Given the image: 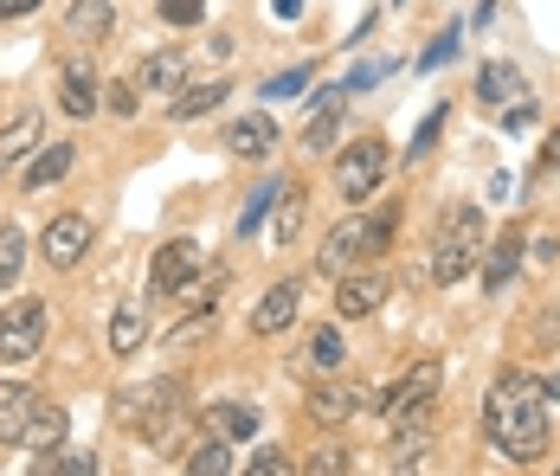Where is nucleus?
Returning <instances> with one entry per match:
<instances>
[{"mask_svg":"<svg viewBox=\"0 0 560 476\" xmlns=\"http://www.w3.org/2000/svg\"><path fill=\"white\" fill-rule=\"evenodd\" d=\"M483 438L503 464H541L548 457V399L541 380L522 368H503L483 399Z\"/></svg>","mask_w":560,"mask_h":476,"instance_id":"f257e3e1","label":"nucleus"},{"mask_svg":"<svg viewBox=\"0 0 560 476\" xmlns=\"http://www.w3.org/2000/svg\"><path fill=\"white\" fill-rule=\"evenodd\" d=\"M483 258V212L470 207H451L439 219V239H432V283H457V277H470V265Z\"/></svg>","mask_w":560,"mask_h":476,"instance_id":"f03ea898","label":"nucleus"},{"mask_svg":"<svg viewBox=\"0 0 560 476\" xmlns=\"http://www.w3.org/2000/svg\"><path fill=\"white\" fill-rule=\"evenodd\" d=\"M439 386H445V361H432V355H425V361H412V368L381 393V406H374V413H381L387 425H412V419H425V413H432Z\"/></svg>","mask_w":560,"mask_h":476,"instance_id":"7ed1b4c3","label":"nucleus"},{"mask_svg":"<svg viewBox=\"0 0 560 476\" xmlns=\"http://www.w3.org/2000/svg\"><path fill=\"white\" fill-rule=\"evenodd\" d=\"M387 181V142L381 136H354L348 149L336 155V194L348 207H368Z\"/></svg>","mask_w":560,"mask_h":476,"instance_id":"20e7f679","label":"nucleus"},{"mask_svg":"<svg viewBox=\"0 0 560 476\" xmlns=\"http://www.w3.org/2000/svg\"><path fill=\"white\" fill-rule=\"evenodd\" d=\"M374 406H381V393H368L361 380H323V386L303 399V413L323 425V431H336V425L361 419V413H374Z\"/></svg>","mask_w":560,"mask_h":476,"instance_id":"39448f33","label":"nucleus"},{"mask_svg":"<svg viewBox=\"0 0 560 476\" xmlns=\"http://www.w3.org/2000/svg\"><path fill=\"white\" fill-rule=\"evenodd\" d=\"M39 348H46V303L39 297L7 303V316H0V361H33Z\"/></svg>","mask_w":560,"mask_h":476,"instance_id":"423d86ee","label":"nucleus"},{"mask_svg":"<svg viewBox=\"0 0 560 476\" xmlns=\"http://www.w3.org/2000/svg\"><path fill=\"white\" fill-rule=\"evenodd\" d=\"M174 380H155V386H136V393H122V406H116V419L122 431H136V438H162V425L174 413Z\"/></svg>","mask_w":560,"mask_h":476,"instance_id":"0eeeda50","label":"nucleus"},{"mask_svg":"<svg viewBox=\"0 0 560 476\" xmlns=\"http://www.w3.org/2000/svg\"><path fill=\"white\" fill-rule=\"evenodd\" d=\"M354 258H368V219L361 212H348L341 225H329V239L316 245V270L341 277V270H354Z\"/></svg>","mask_w":560,"mask_h":476,"instance_id":"6e6552de","label":"nucleus"},{"mask_svg":"<svg viewBox=\"0 0 560 476\" xmlns=\"http://www.w3.org/2000/svg\"><path fill=\"white\" fill-rule=\"evenodd\" d=\"M296 310H303V277H283V283H271L265 297H258V310H252V335H283L290 322H296Z\"/></svg>","mask_w":560,"mask_h":476,"instance_id":"1a4fd4ad","label":"nucleus"},{"mask_svg":"<svg viewBox=\"0 0 560 476\" xmlns=\"http://www.w3.org/2000/svg\"><path fill=\"white\" fill-rule=\"evenodd\" d=\"M381 303H387V277H374V270H341L336 277V316L341 322L374 316Z\"/></svg>","mask_w":560,"mask_h":476,"instance_id":"9d476101","label":"nucleus"},{"mask_svg":"<svg viewBox=\"0 0 560 476\" xmlns=\"http://www.w3.org/2000/svg\"><path fill=\"white\" fill-rule=\"evenodd\" d=\"M84 252H91V219L84 212H58L46 225V265L71 270V265H84Z\"/></svg>","mask_w":560,"mask_h":476,"instance_id":"9b49d317","label":"nucleus"},{"mask_svg":"<svg viewBox=\"0 0 560 476\" xmlns=\"http://www.w3.org/2000/svg\"><path fill=\"white\" fill-rule=\"evenodd\" d=\"M194 277H200V245H194V239H174V245H162V258L149 270V290H155V297H174V290H187Z\"/></svg>","mask_w":560,"mask_h":476,"instance_id":"f8f14e48","label":"nucleus"},{"mask_svg":"<svg viewBox=\"0 0 560 476\" xmlns=\"http://www.w3.org/2000/svg\"><path fill=\"white\" fill-rule=\"evenodd\" d=\"M341 97H348L341 84L316 97V116H310V129H303V155H336V142H341Z\"/></svg>","mask_w":560,"mask_h":476,"instance_id":"ddd939ff","label":"nucleus"},{"mask_svg":"<svg viewBox=\"0 0 560 476\" xmlns=\"http://www.w3.org/2000/svg\"><path fill=\"white\" fill-rule=\"evenodd\" d=\"M225 149H232V155H245V161L271 155V149H278V123H271L265 109H252V116L225 123Z\"/></svg>","mask_w":560,"mask_h":476,"instance_id":"4468645a","label":"nucleus"},{"mask_svg":"<svg viewBox=\"0 0 560 476\" xmlns=\"http://www.w3.org/2000/svg\"><path fill=\"white\" fill-rule=\"evenodd\" d=\"M58 109H65L71 123L97 116V71H91L84 58H71V65H65V84H58Z\"/></svg>","mask_w":560,"mask_h":476,"instance_id":"2eb2a0df","label":"nucleus"},{"mask_svg":"<svg viewBox=\"0 0 560 476\" xmlns=\"http://www.w3.org/2000/svg\"><path fill=\"white\" fill-rule=\"evenodd\" d=\"M432 457V413L412 425H393V444H387V471H419Z\"/></svg>","mask_w":560,"mask_h":476,"instance_id":"dca6fc26","label":"nucleus"},{"mask_svg":"<svg viewBox=\"0 0 560 476\" xmlns=\"http://www.w3.org/2000/svg\"><path fill=\"white\" fill-rule=\"evenodd\" d=\"M522 225H509L503 239L490 245V265H483V297H503L509 283H515V270H522Z\"/></svg>","mask_w":560,"mask_h":476,"instance_id":"f3484780","label":"nucleus"},{"mask_svg":"<svg viewBox=\"0 0 560 476\" xmlns=\"http://www.w3.org/2000/svg\"><path fill=\"white\" fill-rule=\"evenodd\" d=\"M39 136H46V123H39V109H20L7 129H0V174L7 167H20V161L39 149Z\"/></svg>","mask_w":560,"mask_h":476,"instance_id":"a211bd4d","label":"nucleus"},{"mask_svg":"<svg viewBox=\"0 0 560 476\" xmlns=\"http://www.w3.org/2000/svg\"><path fill=\"white\" fill-rule=\"evenodd\" d=\"M341 361H348V348H341V328H336V322H323V328H310V335H303V355H296V368L336 373Z\"/></svg>","mask_w":560,"mask_h":476,"instance_id":"6ab92c4d","label":"nucleus"},{"mask_svg":"<svg viewBox=\"0 0 560 476\" xmlns=\"http://www.w3.org/2000/svg\"><path fill=\"white\" fill-rule=\"evenodd\" d=\"M33 393L26 386H13V380H0V444H26V425H33Z\"/></svg>","mask_w":560,"mask_h":476,"instance_id":"aec40b11","label":"nucleus"},{"mask_svg":"<svg viewBox=\"0 0 560 476\" xmlns=\"http://www.w3.org/2000/svg\"><path fill=\"white\" fill-rule=\"evenodd\" d=\"M110 26H116L110 0H71V13H65V33L71 39H110Z\"/></svg>","mask_w":560,"mask_h":476,"instance_id":"412c9836","label":"nucleus"},{"mask_svg":"<svg viewBox=\"0 0 560 476\" xmlns=\"http://www.w3.org/2000/svg\"><path fill=\"white\" fill-rule=\"evenodd\" d=\"M136 84H142V91H187V53H180V46L155 53L142 71H136Z\"/></svg>","mask_w":560,"mask_h":476,"instance_id":"4be33fe9","label":"nucleus"},{"mask_svg":"<svg viewBox=\"0 0 560 476\" xmlns=\"http://www.w3.org/2000/svg\"><path fill=\"white\" fill-rule=\"evenodd\" d=\"M258 425H265L258 406H238V399L207 406V431H220V438H258Z\"/></svg>","mask_w":560,"mask_h":476,"instance_id":"5701e85b","label":"nucleus"},{"mask_svg":"<svg viewBox=\"0 0 560 476\" xmlns=\"http://www.w3.org/2000/svg\"><path fill=\"white\" fill-rule=\"evenodd\" d=\"M149 341V316H142V303L129 297V303H116V316H110V355H136Z\"/></svg>","mask_w":560,"mask_h":476,"instance_id":"b1692460","label":"nucleus"},{"mask_svg":"<svg viewBox=\"0 0 560 476\" xmlns=\"http://www.w3.org/2000/svg\"><path fill=\"white\" fill-rule=\"evenodd\" d=\"M225 97H232V84H225V78H213V84H187V91L174 97L168 116H174V123H194V116H213Z\"/></svg>","mask_w":560,"mask_h":476,"instance_id":"393cba45","label":"nucleus"},{"mask_svg":"<svg viewBox=\"0 0 560 476\" xmlns=\"http://www.w3.org/2000/svg\"><path fill=\"white\" fill-rule=\"evenodd\" d=\"M477 97H483L490 109L515 104V97H522V71H515V65H503V58H497V65H483V71H477Z\"/></svg>","mask_w":560,"mask_h":476,"instance_id":"a878e982","label":"nucleus"},{"mask_svg":"<svg viewBox=\"0 0 560 476\" xmlns=\"http://www.w3.org/2000/svg\"><path fill=\"white\" fill-rule=\"evenodd\" d=\"M65 174H71V142H52V149L39 142V155H33V167H26V187H33V194H46V187L65 181Z\"/></svg>","mask_w":560,"mask_h":476,"instance_id":"bb28decb","label":"nucleus"},{"mask_svg":"<svg viewBox=\"0 0 560 476\" xmlns=\"http://www.w3.org/2000/svg\"><path fill=\"white\" fill-rule=\"evenodd\" d=\"M26 444L39 451V457H52L58 444H65V406H33V425H26Z\"/></svg>","mask_w":560,"mask_h":476,"instance_id":"cd10ccee","label":"nucleus"},{"mask_svg":"<svg viewBox=\"0 0 560 476\" xmlns=\"http://www.w3.org/2000/svg\"><path fill=\"white\" fill-rule=\"evenodd\" d=\"M180 471H194V476H225V471H232V457H225V438H220V431H207V438H200V444L180 457Z\"/></svg>","mask_w":560,"mask_h":476,"instance_id":"c85d7f7f","label":"nucleus"},{"mask_svg":"<svg viewBox=\"0 0 560 476\" xmlns=\"http://www.w3.org/2000/svg\"><path fill=\"white\" fill-rule=\"evenodd\" d=\"M20 265H26V232L20 225H0V290H13Z\"/></svg>","mask_w":560,"mask_h":476,"instance_id":"c756f323","label":"nucleus"},{"mask_svg":"<svg viewBox=\"0 0 560 476\" xmlns=\"http://www.w3.org/2000/svg\"><path fill=\"white\" fill-rule=\"evenodd\" d=\"M303 212H310V200H303V194H278V232H271V245H296Z\"/></svg>","mask_w":560,"mask_h":476,"instance_id":"7c9ffc66","label":"nucleus"},{"mask_svg":"<svg viewBox=\"0 0 560 476\" xmlns=\"http://www.w3.org/2000/svg\"><path fill=\"white\" fill-rule=\"evenodd\" d=\"M303 471H310V476H348V471H354V451H348V444H323V451H310V457H303Z\"/></svg>","mask_w":560,"mask_h":476,"instance_id":"2f4dec72","label":"nucleus"},{"mask_svg":"<svg viewBox=\"0 0 560 476\" xmlns=\"http://www.w3.org/2000/svg\"><path fill=\"white\" fill-rule=\"evenodd\" d=\"M278 194H283L278 181H265V187H258V194L245 200V212H238V239H252V232L265 225V212H271V200H278Z\"/></svg>","mask_w":560,"mask_h":476,"instance_id":"473e14b6","label":"nucleus"},{"mask_svg":"<svg viewBox=\"0 0 560 476\" xmlns=\"http://www.w3.org/2000/svg\"><path fill=\"white\" fill-rule=\"evenodd\" d=\"M155 13H162L168 26H200V13H207V0H155Z\"/></svg>","mask_w":560,"mask_h":476,"instance_id":"72a5a7b5","label":"nucleus"},{"mask_svg":"<svg viewBox=\"0 0 560 476\" xmlns=\"http://www.w3.org/2000/svg\"><path fill=\"white\" fill-rule=\"evenodd\" d=\"M252 471H258V476H290V471H296V464L283 457L278 444H265V451H252Z\"/></svg>","mask_w":560,"mask_h":476,"instance_id":"f704fd0d","label":"nucleus"},{"mask_svg":"<svg viewBox=\"0 0 560 476\" xmlns=\"http://www.w3.org/2000/svg\"><path fill=\"white\" fill-rule=\"evenodd\" d=\"M303 84H310V65H303V71H278V78L265 84V97H303Z\"/></svg>","mask_w":560,"mask_h":476,"instance_id":"c9c22d12","label":"nucleus"},{"mask_svg":"<svg viewBox=\"0 0 560 476\" xmlns=\"http://www.w3.org/2000/svg\"><path fill=\"white\" fill-rule=\"evenodd\" d=\"M439 129H445V109H432V116L419 123V142H412V155H425V149L439 142Z\"/></svg>","mask_w":560,"mask_h":476,"instance_id":"e433bc0d","label":"nucleus"},{"mask_svg":"<svg viewBox=\"0 0 560 476\" xmlns=\"http://www.w3.org/2000/svg\"><path fill=\"white\" fill-rule=\"evenodd\" d=\"M187 303L213 316V303H220V277H213V283H187Z\"/></svg>","mask_w":560,"mask_h":476,"instance_id":"4c0bfd02","label":"nucleus"},{"mask_svg":"<svg viewBox=\"0 0 560 476\" xmlns=\"http://www.w3.org/2000/svg\"><path fill=\"white\" fill-rule=\"evenodd\" d=\"M39 464H52V471H65V476H91L97 471V457H84V451H78V457H39Z\"/></svg>","mask_w":560,"mask_h":476,"instance_id":"58836bf2","label":"nucleus"},{"mask_svg":"<svg viewBox=\"0 0 560 476\" xmlns=\"http://www.w3.org/2000/svg\"><path fill=\"white\" fill-rule=\"evenodd\" d=\"M136 91H142V84H110V97H104V104H110L116 116H136Z\"/></svg>","mask_w":560,"mask_h":476,"instance_id":"ea45409f","label":"nucleus"},{"mask_svg":"<svg viewBox=\"0 0 560 476\" xmlns=\"http://www.w3.org/2000/svg\"><path fill=\"white\" fill-rule=\"evenodd\" d=\"M168 341H174V348H187V341H207V310H200L194 322H180V328H174Z\"/></svg>","mask_w":560,"mask_h":476,"instance_id":"a19ab883","label":"nucleus"},{"mask_svg":"<svg viewBox=\"0 0 560 476\" xmlns=\"http://www.w3.org/2000/svg\"><path fill=\"white\" fill-rule=\"evenodd\" d=\"M451 53H457V33H439V46H432V53H425V65H445Z\"/></svg>","mask_w":560,"mask_h":476,"instance_id":"79ce46f5","label":"nucleus"},{"mask_svg":"<svg viewBox=\"0 0 560 476\" xmlns=\"http://www.w3.org/2000/svg\"><path fill=\"white\" fill-rule=\"evenodd\" d=\"M33 7H39V0H0V20H26Z\"/></svg>","mask_w":560,"mask_h":476,"instance_id":"37998d69","label":"nucleus"},{"mask_svg":"<svg viewBox=\"0 0 560 476\" xmlns=\"http://www.w3.org/2000/svg\"><path fill=\"white\" fill-rule=\"evenodd\" d=\"M541 399H560V373H541Z\"/></svg>","mask_w":560,"mask_h":476,"instance_id":"c03bdc74","label":"nucleus"},{"mask_svg":"<svg viewBox=\"0 0 560 476\" xmlns=\"http://www.w3.org/2000/svg\"><path fill=\"white\" fill-rule=\"evenodd\" d=\"M393 7H406V0H393Z\"/></svg>","mask_w":560,"mask_h":476,"instance_id":"a18cd8bd","label":"nucleus"}]
</instances>
